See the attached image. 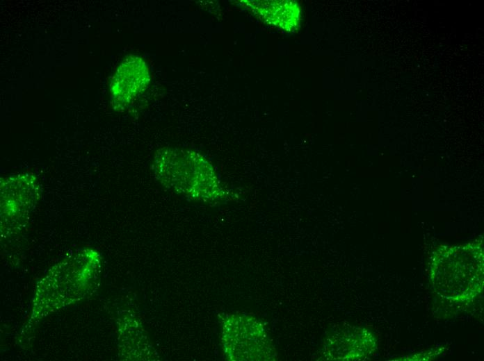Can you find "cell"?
<instances>
[{"label": "cell", "mask_w": 484, "mask_h": 361, "mask_svg": "<svg viewBox=\"0 0 484 361\" xmlns=\"http://www.w3.org/2000/svg\"><path fill=\"white\" fill-rule=\"evenodd\" d=\"M150 76L145 60L128 56L118 67L110 84L111 102L115 109L127 108L148 86Z\"/></svg>", "instance_id": "2"}, {"label": "cell", "mask_w": 484, "mask_h": 361, "mask_svg": "<svg viewBox=\"0 0 484 361\" xmlns=\"http://www.w3.org/2000/svg\"><path fill=\"white\" fill-rule=\"evenodd\" d=\"M259 17L267 23L287 31L298 28L300 10L295 1H244Z\"/></svg>", "instance_id": "4"}, {"label": "cell", "mask_w": 484, "mask_h": 361, "mask_svg": "<svg viewBox=\"0 0 484 361\" xmlns=\"http://www.w3.org/2000/svg\"><path fill=\"white\" fill-rule=\"evenodd\" d=\"M371 346L370 336L364 330H348L342 331V335L328 336L321 353L327 360L359 359L369 353Z\"/></svg>", "instance_id": "3"}, {"label": "cell", "mask_w": 484, "mask_h": 361, "mask_svg": "<svg viewBox=\"0 0 484 361\" xmlns=\"http://www.w3.org/2000/svg\"><path fill=\"white\" fill-rule=\"evenodd\" d=\"M152 171L162 185L186 198L204 202L225 198L212 164L195 151L176 147L159 149Z\"/></svg>", "instance_id": "1"}]
</instances>
